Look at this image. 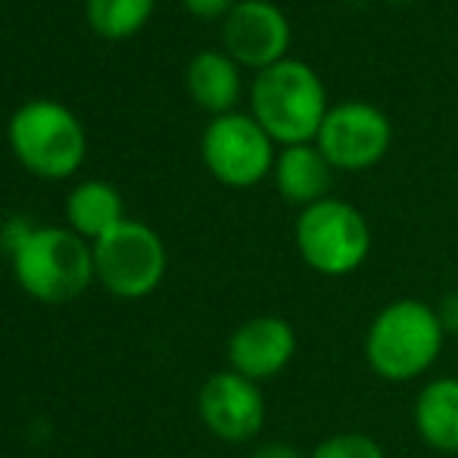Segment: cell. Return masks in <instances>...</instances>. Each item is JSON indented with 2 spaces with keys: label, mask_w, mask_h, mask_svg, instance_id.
I'll use <instances>...</instances> for the list:
<instances>
[{
  "label": "cell",
  "mask_w": 458,
  "mask_h": 458,
  "mask_svg": "<svg viewBox=\"0 0 458 458\" xmlns=\"http://www.w3.org/2000/svg\"><path fill=\"white\" fill-rule=\"evenodd\" d=\"M69 228L85 241H100L106 231L125 222V206L113 184L106 182H85L79 184L66 199Z\"/></svg>",
  "instance_id": "15"
},
{
  "label": "cell",
  "mask_w": 458,
  "mask_h": 458,
  "mask_svg": "<svg viewBox=\"0 0 458 458\" xmlns=\"http://www.w3.org/2000/svg\"><path fill=\"white\" fill-rule=\"evenodd\" d=\"M250 458H309V455H302L290 443H266V446H259Z\"/></svg>",
  "instance_id": "20"
},
{
  "label": "cell",
  "mask_w": 458,
  "mask_h": 458,
  "mask_svg": "<svg viewBox=\"0 0 458 458\" xmlns=\"http://www.w3.org/2000/svg\"><path fill=\"white\" fill-rule=\"evenodd\" d=\"M13 275L31 300L60 306L91 287L94 247L69 228L22 231L13 243Z\"/></svg>",
  "instance_id": "2"
},
{
  "label": "cell",
  "mask_w": 458,
  "mask_h": 458,
  "mask_svg": "<svg viewBox=\"0 0 458 458\" xmlns=\"http://www.w3.org/2000/svg\"><path fill=\"white\" fill-rule=\"evenodd\" d=\"M275 184L284 199L306 209V206L327 199V191H331V163L321 157L318 147H284V153L275 159Z\"/></svg>",
  "instance_id": "13"
},
{
  "label": "cell",
  "mask_w": 458,
  "mask_h": 458,
  "mask_svg": "<svg viewBox=\"0 0 458 458\" xmlns=\"http://www.w3.org/2000/svg\"><path fill=\"white\" fill-rule=\"evenodd\" d=\"M153 4L157 0H88L85 13L97 35L119 41V38H128L138 29H144V22L153 13Z\"/></svg>",
  "instance_id": "16"
},
{
  "label": "cell",
  "mask_w": 458,
  "mask_h": 458,
  "mask_svg": "<svg viewBox=\"0 0 458 458\" xmlns=\"http://www.w3.org/2000/svg\"><path fill=\"white\" fill-rule=\"evenodd\" d=\"M390 122L371 103H340L318 128V150L340 172H365L390 150Z\"/></svg>",
  "instance_id": "8"
},
{
  "label": "cell",
  "mask_w": 458,
  "mask_h": 458,
  "mask_svg": "<svg viewBox=\"0 0 458 458\" xmlns=\"http://www.w3.org/2000/svg\"><path fill=\"white\" fill-rule=\"evenodd\" d=\"M250 103L253 119L266 128L268 138L287 147L318 138V128L327 115L325 85L315 69L300 60H281L256 72Z\"/></svg>",
  "instance_id": "3"
},
{
  "label": "cell",
  "mask_w": 458,
  "mask_h": 458,
  "mask_svg": "<svg viewBox=\"0 0 458 458\" xmlns=\"http://www.w3.org/2000/svg\"><path fill=\"white\" fill-rule=\"evenodd\" d=\"M225 47L234 63L262 72L287 60L284 56L290 47L287 16L268 0H241L225 16Z\"/></svg>",
  "instance_id": "10"
},
{
  "label": "cell",
  "mask_w": 458,
  "mask_h": 458,
  "mask_svg": "<svg viewBox=\"0 0 458 458\" xmlns=\"http://www.w3.org/2000/svg\"><path fill=\"white\" fill-rule=\"evenodd\" d=\"M415 430L424 446L437 453H458V380L437 377L415 396Z\"/></svg>",
  "instance_id": "12"
},
{
  "label": "cell",
  "mask_w": 458,
  "mask_h": 458,
  "mask_svg": "<svg viewBox=\"0 0 458 458\" xmlns=\"http://www.w3.org/2000/svg\"><path fill=\"white\" fill-rule=\"evenodd\" d=\"M309 458H386L380 443L368 434H334L321 440L318 446L309 453Z\"/></svg>",
  "instance_id": "17"
},
{
  "label": "cell",
  "mask_w": 458,
  "mask_h": 458,
  "mask_svg": "<svg viewBox=\"0 0 458 458\" xmlns=\"http://www.w3.org/2000/svg\"><path fill=\"white\" fill-rule=\"evenodd\" d=\"M437 315H440L443 331H446V334H455V337H458V290H455V293H449L446 300L440 302Z\"/></svg>",
  "instance_id": "19"
},
{
  "label": "cell",
  "mask_w": 458,
  "mask_h": 458,
  "mask_svg": "<svg viewBox=\"0 0 458 458\" xmlns=\"http://www.w3.org/2000/svg\"><path fill=\"white\" fill-rule=\"evenodd\" d=\"M206 430L225 443H247L266 424V396L259 384L237 371H218L199 386L197 399Z\"/></svg>",
  "instance_id": "9"
},
{
  "label": "cell",
  "mask_w": 458,
  "mask_h": 458,
  "mask_svg": "<svg viewBox=\"0 0 458 458\" xmlns=\"http://www.w3.org/2000/svg\"><path fill=\"white\" fill-rule=\"evenodd\" d=\"M296 356V331L290 321L275 315L250 318L231 334L228 340V362L231 371L243 374L247 380L277 377Z\"/></svg>",
  "instance_id": "11"
},
{
  "label": "cell",
  "mask_w": 458,
  "mask_h": 458,
  "mask_svg": "<svg viewBox=\"0 0 458 458\" xmlns=\"http://www.w3.org/2000/svg\"><path fill=\"white\" fill-rule=\"evenodd\" d=\"M184 6L199 19H218L234 10V0H184Z\"/></svg>",
  "instance_id": "18"
},
{
  "label": "cell",
  "mask_w": 458,
  "mask_h": 458,
  "mask_svg": "<svg viewBox=\"0 0 458 458\" xmlns=\"http://www.w3.org/2000/svg\"><path fill=\"white\" fill-rule=\"evenodd\" d=\"M296 250L302 262L318 275L344 277L368 259L371 231L365 216L344 199H321L296 218Z\"/></svg>",
  "instance_id": "5"
},
{
  "label": "cell",
  "mask_w": 458,
  "mask_h": 458,
  "mask_svg": "<svg viewBox=\"0 0 458 458\" xmlns=\"http://www.w3.org/2000/svg\"><path fill=\"white\" fill-rule=\"evenodd\" d=\"M203 163L222 184L253 187L275 169L272 138L253 115H216L203 131Z\"/></svg>",
  "instance_id": "7"
},
{
  "label": "cell",
  "mask_w": 458,
  "mask_h": 458,
  "mask_svg": "<svg viewBox=\"0 0 458 458\" xmlns=\"http://www.w3.org/2000/svg\"><path fill=\"white\" fill-rule=\"evenodd\" d=\"M446 331L440 315L424 300H393L365 331V362L380 380H415L440 359Z\"/></svg>",
  "instance_id": "1"
},
{
  "label": "cell",
  "mask_w": 458,
  "mask_h": 458,
  "mask_svg": "<svg viewBox=\"0 0 458 458\" xmlns=\"http://www.w3.org/2000/svg\"><path fill=\"white\" fill-rule=\"evenodd\" d=\"M97 281L119 300H140L153 293L165 275V247L144 222H119L91 243Z\"/></svg>",
  "instance_id": "6"
},
{
  "label": "cell",
  "mask_w": 458,
  "mask_h": 458,
  "mask_svg": "<svg viewBox=\"0 0 458 458\" xmlns=\"http://www.w3.org/2000/svg\"><path fill=\"white\" fill-rule=\"evenodd\" d=\"M187 91L203 109L225 115L241 97V72L228 54L203 50L187 66Z\"/></svg>",
  "instance_id": "14"
},
{
  "label": "cell",
  "mask_w": 458,
  "mask_h": 458,
  "mask_svg": "<svg viewBox=\"0 0 458 458\" xmlns=\"http://www.w3.org/2000/svg\"><path fill=\"white\" fill-rule=\"evenodd\" d=\"M10 147L38 178L60 182L85 163V128L69 106L56 100H31L10 119Z\"/></svg>",
  "instance_id": "4"
}]
</instances>
